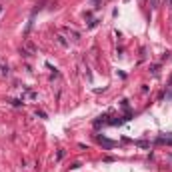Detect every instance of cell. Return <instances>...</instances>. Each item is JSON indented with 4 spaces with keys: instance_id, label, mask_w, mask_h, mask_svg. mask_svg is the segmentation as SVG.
<instances>
[{
    "instance_id": "obj_1",
    "label": "cell",
    "mask_w": 172,
    "mask_h": 172,
    "mask_svg": "<svg viewBox=\"0 0 172 172\" xmlns=\"http://www.w3.org/2000/svg\"><path fill=\"white\" fill-rule=\"evenodd\" d=\"M98 142L104 146V148H114V146H116V142H112V140L104 138V136H98Z\"/></svg>"
},
{
    "instance_id": "obj_2",
    "label": "cell",
    "mask_w": 172,
    "mask_h": 172,
    "mask_svg": "<svg viewBox=\"0 0 172 172\" xmlns=\"http://www.w3.org/2000/svg\"><path fill=\"white\" fill-rule=\"evenodd\" d=\"M64 30H66V34H68V36H72V40H80V34L76 32L74 28H64Z\"/></svg>"
},
{
    "instance_id": "obj_3",
    "label": "cell",
    "mask_w": 172,
    "mask_h": 172,
    "mask_svg": "<svg viewBox=\"0 0 172 172\" xmlns=\"http://www.w3.org/2000/svg\"><path fill=\"white\" fill-rule=\"evenodd\" d=\"M26 48H28V50H30L32 54H36V52H38V50H36V46H34V44L30 42V40H26Z\"/></svg>"
},
{
    "instance_id": "obj_4",
    "label": "cell",
    "mask_w": 172,
    "mask_h": 172,
    "mask_svg": "<svg viewBox=\"0 0 172 172\" xmlns=\"http://www.w3.org/2000/svg\"><path fill=\"white\" fill-rule=\"evenodd\" d=\"M56 40H58V44H62V46H68V42L64 40V36H56Z\"/></svg>"
},
{
    "instance_id": "obj_5",
    "label": "cell",
    "mask_w": 172,
    "mask_h": 172,
    "mask_svg": "<svg viewBox=\"0 0 172 172\" xmlns=\"http://www.w3.org/2000/svg\"><path fill=\"white\" fill-rule=\"evenodd\" d=\"M10 104H14V106H22V104H24V100H10Z\"/></svg>"
},
{
    "instance_id": "obj_6",
    "label": "cell",
    "mask_w": 172,
    "mask_h": 172,
    "mask_svg": "<svg viewBox=\"0 0 172 172\" xmlns=\"http://www.w3.org/2000/svg\"><path fill=\"white\" fill-rule=\"evenodd\" d=\"M136 144H138V146H142V148H148V146H150V144H148V142H144V140H138Z\"/></svg>"
},
{
    "instance_id": "obj_7",
    "label": "cell",
    "mask_w": 172,
    "mask_h": 172,
    "mask_svg": "<svg viewBox=\"0 0 172 172\" xmlns=\"http://www.w3.org/2000/svg\"><path fill=\"white\" fill-rule=\"evenodd\" d=\"M150 6H152V8H158V0H150Z\"/></svg>"
},
{
    "instance_id": "obj_8",
    "label": "cell",
    "mask_w": 172,
    "mask_h": 172,
    "mask_svg": "<svg viewBox=\"0 0 172 172\" xmlns=\"http://www.w3.org/2000/svg\"><path fill=\"white\" fill-rule=\"evenodd\" d=\"M100 2H102V0H92V4H94V8H100Z\"/></svg>"
},
{
    "instance_id": "obj_9",
    "label": "cell",
    "mask_w": 172,
    "mask_h": 172,
    "mask_svg": "<svg viewBox=\"0 0 172 172\" xmlns=\"http://www.w3.org/2000/svg\"><path fill=\"white\" fill-rule=\"evenodd\" d=\"M0 14H2V6H0Z\"/></svg>"
},
{
    "instance_id": "obj_10",
    "label": "cell",
    "mask_w": 172,
    "mask_h": 172,
    "mask_svg": "<svg viewBox=\"0 0 172 172\" xmlns=\"http://www.w3.org/2000/svg\"><path fill=\"white\" fill-rule=\"evenodd\" d=\"M170 86H172V78H170Z\"/></svg>"
}]
</instances>
